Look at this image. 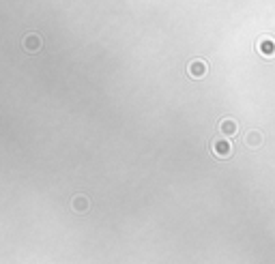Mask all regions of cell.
Listing matches in <instances>:
<instances>
[{
	"label": "cell",
	"instance_id": "6da1fadb",
	"mask_svg": "<svg viewBox=\"0 0 275 264\" xmlns=\"http://www.w3.org/2000/svg\"><path fill=\"white\" fill-rule=\"evenodd\" d=\"M22 45L28 54H35V52H39L43 48V39H41V35H37V32H28V35L24 37Z\"/></svg>",
	"mask_w": 275,
	"mask_h": 264
},
{
	"label": "cell",
	"instance_id": "8992f818",
	"mask_svg": "<svg viewBox=\"0 0 275 264\" xmlns=\"http://www.w3.org/2000/svg\"><path fill=\"white\" fill-rule=\"evenodd\" d=\"M221 129H224L226 133H234V122H230V120L221 122Z\"/></svg>",
	"mask_w": 275,
	"mask_h": 264
},
{
	"label": "cell",
	"instance_id": "5b68a950",
	"mask_svg": "<svg viewBox=\"0 0 275 264\" xmlns=\"http://www.w3.org/2000/svg\"><path fill=\"white\" fill-rule=\"evenodd\" d=\"M213 151L217 155H228V153H230V146H228L226 142L219 140V142H215V144H213Z\"/></svg>",
	"mask_w": 275,
	"mask_h": 264
},
{
	"label": "cell",
	"instance_id": "3957f363",
	"mask_svg": "<svg viewBox=\"0 0 275 264\" xmlns=\"http://www.w3.org/2000/svg\"><path fill=\"white\" fill-rule=\"evenodd\" d=\"M69 204H71V209H73L75 212H80V215H82V212H86V211L90 209V200H88L86 196H84V193H77V196H73Z\"/></svg>",
	"mask_w": 275,
	"mask_h": 264
},
{
	"label": "cell",
	"instance_id": "277c9868",
	"mask_svg": "<svg viewBox=\"0 0 275 264\" xmlns=\"http://www.w3.org/2000/svg\"><path fill=\"white\" fill-rule=\"evenodd\" d=\"M258 52L263 56H271L275 52V41H273V39H260V41H258Z\"/></svg>",
	"mask_w": 275,
	"mask_h": 264
},
{
	"label": "cell",
	"instance_id": "7a4b0ae2",
	"mask_svg": "<svg viewBox=\"0 0 275 264\" xmlns=\"http://www.w3.org/2000/svg\"><path fill=\"white\" fill-rule=\"evenodd\" d=\"M187 71L192 77H205L206 75V62L202 60V58H194V60L187 64Z\"/></svg>",
	"mask_w": 275,
	"mask_h": 264
}]
</instances>
